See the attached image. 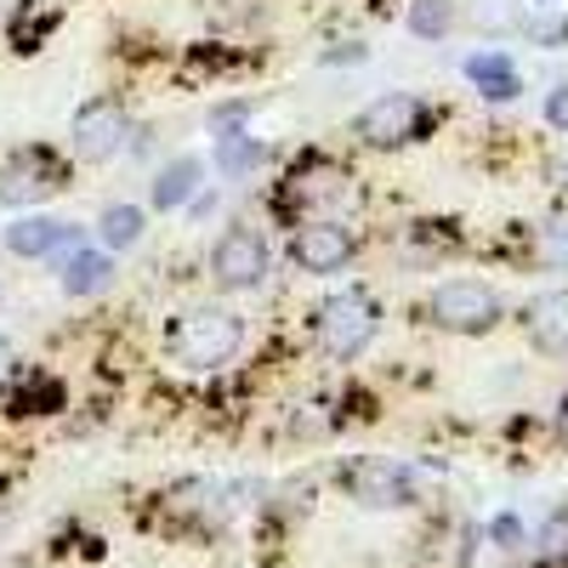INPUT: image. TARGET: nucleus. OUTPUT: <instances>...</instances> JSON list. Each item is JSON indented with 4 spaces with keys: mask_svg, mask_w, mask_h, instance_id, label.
<instances>
[{
    "mask_svg": "<svg viewBox=\"0 0 568 568\" xmlns=\"http://www.w3.org/2000/svg\"><path fill=\"white\" fill-rule=\"evenodd\" d=\"M557 433L568 438V404H562V415H557Z\"/></svg>",
    "mask_w": 568,
    "mask_h": 568,
    "instance_id": "cd10ccee",
    "label": "nucleus"
},
{
    "mask_svg": "<svg viewBox=\"0 0 568 568\" xmlns=\"http://www.w3.org/2000/svg\"><path fill=\"white\" fill-rule=\"evenodd\" d=\"M460 74L484 91L489 103H511L517 91H524V80H517V69H511V58L506 52H471L466 63H460Z\"/></svg>",
    "mask_w": 568,
    "mask_h": 568,
    "instance_id": "ddd939ff",
    "label": "nucleus"
},
{
    "mask_svg": "<svg viewBox=\"0 0 568 568\" xmlns=\"http://www.w3.org/2000/svg\"><path fill=\"white\" fill-rule=\"evenodd\" d=\"M535 551H540L546 562H568V511H551V517H546L540 535H535Z\"/></svg>",
    "mask_w": 568,
    "mask_h": 568,
    "instance_id": "aec40b11",
    "label": "nucleus"
},
{
    "mask_svg": "<svg viewBox=\"0 0 568 568\" xmlns=\"http://www.w3.org/2000/svg\"><path fill=\"white\" fill-rule=\"evenodd\" d=\"M347 489H353L358 506H375V511L415 506V478L398 460H353L347 466Z\"/></svg>",
    "mask_w": 568,
    "mask_h": 568,
    "instance_id": "9d476101",
    "label": "nucleus"
},
{
    "mask_svg": "<svg viewBox=\"0 0 568 568\" xmlns=\"http://www.w3.org/2000/svg\"><path fill=\"white\" fill-rule=\"evenodd\" d=\"M80 222H52V216H23V222H12L0 240H7V251L12 256H23V262H40V256H58V251H69V245H80Z\"/></svg>",
    "mask_w": 568,
    "mask_h": 568,
    "instance_id": "9b49d317",
    "label": "nucleus"
},
{
    "mask_svg": "<svg viewBox=\"0 0 568 568\" xmlns=\"http://www.w3.org/2000/svg\"><path fill=\"white\" fill-rule=\"evenodd\" d=\"M278 200H284V211H307V222H313V216H324L329 205L347 200V171H342L336 160H324V154H307L291 176H284Z\"/></svg>",
    "mask_w": 568,
    "mask_h": 568,
    "instance_id": "423d86ee",
    "label": "nucleus"
},
{
    "mask_svg": "<svg viewBox=\"0 0 568 568\" xmlns=\"http://www.w3.org/2000/svg\"><path fill=\"white\" fill-rule=\"evenodd\" d=\"M540 262L546 267H568V222L562 216L540 227Z\"/></svg>",
    "mask_w": 568,
    "mask_h": 568,
    "instance_id": "412c9836",
    "label": "nucleus"
},
{
    "mask_svg": "<svg viewBox=\"0 0 568 568\" xmlns=\"http://www.w3.org/2000/svg\"><path fill=\"white\" fill-rule=\"evenodd\" d=\"M524 324H529L535 347H551V353H557V347H568V291H551V296L529 302Z\"/></svg>",
    "mask_w": 568,
    "mask_h": 568,
    "instance_id": "dca6fc26",
    "label": "nucleus"
},
{
    "mask_svg": "<svg viewBox=\"0 0 568 568\" xmlns=\"http://www.w3.org/2000/svg\"><path fill=\"white\" fill-rule=\"evenodd\" d=\"M358 256V240L336 222V216H313L296 227V240H291V262L302 273H342L347 262Z\"/></svg>",
    "mask_w": 568,
    "mask_h": 568,
    "instance_id": "0eeeda50",
    "label": "nucleus"
},
{
    "mask_svg": "<svg viewBox=\"0 0 568 568\" xmlns=\"http://www.w3.org/2000/svg\"><path fill=\"white\" fill-rule=\"evenodd\" d=\"M245 342V318L227 313V307H187L176 324H171V353L187 364V369H216L240 353Z\"/></svg>",
    "mask_w": 568,
    "mask_h": 568,
    "instance_id": "f257e3e1",
    "label": "nucleus"
},
{
    "mask_svg": "<svg viewBox=\"0 0 568 568\" xmlns=\"http://www.w3.org/2000/svg\"><path fill=\"white\" fill-rule=\"evenodd\" d=\"M313 329H318V347L347 364V358H358L375 342V329H382V307H375V296H364V291H336L313 313Z\"/></svg>",
    "mask_w": 568,
    "mask_h": 568,
    "instance_id": "7ed1b4c3",
    "label": "nucleus"
},
{
    "mask_svg": "<svg viewBox=\"0 0 568 568\" xmlns=\"http://www.w3.org/2000/svg\"><path fill=\"white\" fill-rule=\"evenodd\" d=\"M524 7H535V12H551V7H562V0H524Z\"/></svg>",
    "mask_w": 568,
    "mask_h": 568,
    "instance_id": "bb28decb",
    "label": "nucleus"
},
{
    "mask_svg": "<svg viewBox=\"0 0 568 568\" xmlns=\"http://www.w3.org/2000/svg\"><path fill=\"white\" fill-rule=\"evenodd\" d=\"M52 187H63V160L45 149H18L0 165V205H34Z\"/></svg>",
    "mask_w": 568,
    "mask_h": 568,
    "instance_id": "6e6552de",
    "label": "nucleus"
},
{
    "mask_svg": "<svg viewBox=\"0 0 568 568\" xmlns=\"http://www.w3.org/2000/svg\"><path fill=\"white\" fill-rule=\"evenodd\" d=\"M12 369V347H7V336H0V375Z\"/></svg>",
    "mask_w": 568,
    "mask_h": 568,
    "instance_id": "a878e982",
    "label": "nucleus"
},
{
    "mask_svg": "<svg viewBox=\"0 0 568 568\" xmlns=\"http://www.w3.org/2000/svg\"><path fill=\"white\" fill-rule=\"evenodd\" d=\"M529 40L535 45H568V18H535L529 23Z\"/></svg>",
    "mask_w": 568,
    "mask_h": 568,
    "instance_id": "5701e85b",
    "label": "nucleus"
},
{
    "mask_svg": "<svg viewBox=\"0 0 568 568\" xmlns=\"http://www.w3.org/2000/svg\"><path fill=\"white\" fill-rule=\"evenodd\" d=\"M131 142V120H125V109L114 103V98H98V103H85L80 114H74V154L80 160H114L120 149Z\"/></svg>",
    "mask_w": 568,
    "mask_h": 568,
    "instance_id": "1a4fd4ad",
    "label": "nucleus"
},
{
    "mask_svg": "<svg viewBox=\"0 0 568 568\" xmlns=\"http://www.w3.org/2000/svg\"><path fill=\"white\" fill-rule=\"evenodd\" d=\"M369 58V45L358 40H342V45H324V63H364Z\"/></svg>",
    "mask_w": 568,
    "mask_h": 568,
    "instance_id": "393cba45",
    "label": "nucleus"
},
{
    "mask_svg": "<svg viewBox=\"0 0 568 568\" xmlns=\"http://www.w3.org/2000/svg\"><path fill=\"white\" fill-rule=\"evenodd\" d=\"M114 256L109 251H74L69 262H63V291L69 296H98V291H109L114 284Z\"/></svg>",
    "mask_w": 568,
    "mask_h": 568,
    "instance_id": "4468645a",
    "label": "nucleus"
},
{
    "mask_svg": "<svg viewBox=\"0 0 568 568\" xmlns=\"http://www.w3.org/2000/svg\"><path fill=\"white\" fill-rule=\"evenodd\" d=\"M426 318L449 336H489V329L506 318L500 291L484 278H444L433 296H426Z\"/></svg>",
    "mask_w": 568,
    "mask_h": 568,
    "instance_id": "f03ea898",
    "label": "nucleus"
},
{
    "mask_svg": "<svg viewBox=\"0 0 568 568\" xmlns=\"http://www.w3.org/2000/svg\"><path fill=\"white\" fill-rule=\"evenodd\" d=\"M205 187V160H194V154H176L160 176H154V187H149V200H154V211H182L187 200H194Z\"/></svg>",
    "mask_w": 568,
    "mask_h": 568,
    "instance_id": "f8f14e48",
    "label": "nucleus"
},
{
    "mask_svg": "<svg viewBox=\"0 0 568 568\" xmlns=\"http://www.w3.org/2000/svg\"><path fill=\"white\" fill-rule=\"evenodd\" d=\"M211 278L222 284V291H256V284L267 278V240L256 227L233 222L211 245Z\"/></svg>",
    "mask_w": 568,
    "mask_h": 568,
    "instance_id": "39448f33",
    "label": "nucleus"
},
{
    "mask_svg": "<svg viewBox=\"0 0 568 568\" xmlns=\"http://www.w3.org/2000/svg\"><path fill=\"white\" fill-rule=\"evenodd\" d=\"M142 227H149L142 205H109V211L98 216V240H103V251H125V245L142 240Z\"/></svg>",
    "mask_w": 568,
    "mask_h": 568,
    "instance_id": "a211bd4d",
    "label": "nucleus"
},
{
    "mask_svg": "<svg viewBox=\"0 0 568 568\" xmlns=\"http://www.w3.org/2000/svg\"><path fill=\"white\" fill-rule=\"evenodd\" d=\"M426 125H433V109L420 98H409V91H382V98L353 120V136L364 149H404V142L426 136Z\"/></svg>",
    "mask_w": 568,
    "mask_h": 568,
    "instance_id": "20e7f679",
    "label": "nucleus"
},
{
    "mask_svg": "<svg viewBox=\"0 0 568 568\" xmlns=\"http://www.w3.org/2000/svg\"><path fill=\"white\" fill-rule=\"evenodd\" d=\"M489 540H495L500 551H517V546H524V524H517L511 511H500L495 524H489Z\"/></svg>",
    "mask_w": 568,
    "mask_h": 568,
    "instance_id": "4be33fe9",
    "label": "nucleus"
},
{
    "mask_svg": "<svg viewBox=\"0 0 568 568\" xmlns=\"http://www.w3.org/2000/svg\"><path fill=\"white\" fill-rule=\"evenodd\" d=\"M58 404H63V387L45 369H23L18 375V387H12V409L18 415H45V409H58Z\"/></svg>",
    "mask_w": 568,
    "mask_h": 568,
    "instance_id": "f3484780",
    "label": "nucleus"
},
{
    "mask_svg": "<svg viewBox=\"0 0 568 568\" xmlns=\"http://www.w3.org/2000/svg\"><path fill=\"white\" fill-rule=\"evenodd\" d=\"M455 29V0H409V34L415 40H444Z\"/></svg>",
    "mask_w": 568,
    "mask_h": 568,
    "instance_id": "6ab92c4d",
    "label": "nucleus"
},
{
    "mask_svg": "<svg viewBox=\"0 0 568 568\" xmlns=\"http://www.w3.org/2000/svg\"><path fill=\"white\" fill-rule=\"evenodd\" d=\"M216 171L222 176H233V182H245L251 171H262V160H267V149H262V142L251 136V131H240V125H233V131H222L216 136Z\"/></svg>",
    "mask_w": 568,
    "mask_h": 568,
    "instance_id": "2eb2a0df",
    "label": "nucleus"
},
{
    "mask_svg": "<svg viewBox=\"0 0 568 568\" xmlns=\"http://www.w3.org/2000/svg\"><path fill=\"white\" fill-rule=\"evenodd\" d=\"M546 125L551 131H568V80L546 91Z\"/></svg>",
    "mask_w": 568,
    "mask_h": 568,
    "instance_id": "b1692460",
    "label": "nucleus"
}]
</instances>
